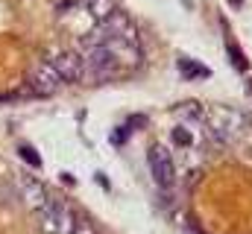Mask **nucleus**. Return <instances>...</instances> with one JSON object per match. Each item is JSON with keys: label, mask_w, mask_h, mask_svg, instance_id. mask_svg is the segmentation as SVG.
<instances>
[{"label": "nucleus", "mask_w": 252, "mask_h": 234, "mask_svg": "<svg viewBox=\"0 0 252 234\" xmlns=\"http://www.w3.org/2000/svg\"><path fill=\"white\" fill-rule=\"evenodd\" d=\"M121 67H124V61L118 58V53L109 44L82 47V73H79V82H85V85H103V82L115 79L121 73Z\"/></svg>", "instance_id": "nucleus-1"}, {"label": "nucleus", "mask_w": 252, "mask_h": 234, "mask_svg": "<svg viewBox=\"0 0 252 234\" xmlns=\"http://www.w3.org/2000/svg\"><path fill=\"white\" fill-rule=\"evenodd\" d=\"M202 117H205V129L217 141H235L247 129V115L232 106H208Z\"/></svg>", "instance_id": "nucleus-2"}, {"label": "nucleus", "mask_w": 252, "mask_h": 234, "mask_svg": "<svg viewBox=\"0 0 252 234\" xmlns=\"http://www.w3.org/2000/svg\"><path fill=\"white\" fill-rule=\"evenodd\" d=\"M147 155H150V173H153L156 187L173 190V184H176V161H173L170 149L164 144H153Z\"/></svg>", "instance_id": "nucleus-3"}, {"label": "nucleus", "mask_w": 252, "mask_h": 234, "mask_svg": "<svg viewBox=\"0 0 252 234\" xmlns=\"http://www.w3.org/2000/svg\"><path fill=\"white\" fill-rule=\"evenodd\" d=\"M38 226H41L44 234H70L76 223H73V214L64 202L50 199L44 205V211H38Z\"/></svg>", "instance_id": "nucleus-4"}, {"label": "nucleus", "mask_w": 252, "mask_h": 234, "mask_svg": "<svg viewBox=\"0 0 252 234\" xmlns=\"http://www.w3.org/2000/svg\"><path fill=\"white\" fill-rule=\"evenodd\" d=\"M27 82H30V88L38 94V97H53L59 88H62L64 82L59 79V73L47 64V61H38V64H32L30 67V76H27Z\"/></svg>", "instance_id": "nucleus-5"}, {"label": "nucleus", "mask_w": 252, "mask_h": 234, "mask_svg": "<svg viewBox=\"0 0 252 234\" xmlns=\"http://www.w3.org/2000/svg\"><path fill=\"white\" fill-rule=\"evenodd\" d=\"M47 64L59 73L64 85L67 82H79V73H82V56L73 53V50H56L47 56Z\"/></svg>", "instance_id": "nucleus-6"}, {"label": "nucleus", "mask_w": 252, "mask_h": 234, "mask_svg": "<svg viewBox=\"0 0 252 234\" xmlns=\"http://www.w3.org/2000/svg\"><path fill=\"white\" fill-rule=\"evenodd\" d=\"M18 190H21V199H24V205L30 208V211H44V205L50 202V196H47V190H44V184L38 181V178H32V176H21L18 178Z\"/></svg>", "instance_id": "nucleus-7"}, {"label": "nucleus", "mask_w": 252, "mask_h": 234, "mask_svg": "<svg viewBox=\"0 0 252 234\" xmlns=\"http://www.w3.org/2000/svg\"><path fill=\"white\" fill-rule=\"evenodd\" d=\"M85 6H88V12L94 15V21H106L109 15L118 12V3H115V0H85Z\"/></svg>", "instance_id": "nucleus-8"}, {"label": "nucleus", "mask_w": 252, "mask_h": 234, "mask_svg": "<svg viewBox=\"0 0 252 234\" xmlns=\"http://www.w3.org/2000/svg\"><path fill=\"white\" fill-rule=\"evenodd\" d=\"M179 70H182V76H185V79H205V76L211 73L205 64L190 61V58H179Z\"/></svg>", "instance_id": "nucleus-9"}, {"label": "nucleus", "mask_w": 252, "mask_h": 234, "mask_svg": "<svg viewBox=\"0 0 252 234\" xmlns=\"http://www.w3.org/2000/svg\"><path fill=\"white\" fill-rule=\"evenodd\" d=\"M18 155H21L30 167H41V155H38L32 146H21V149H18Z\"/></svg>", "instance_id": "nucleus-10"}, {"label": "nucleus", "mask_w": 252, "mask_h": 234, "mask_svg": "<svg viewBox=\"0 0 252 234\" xmlns=\"http://www.w3.org/2000/svg\"><path fill=\"white\" fill-rule=\"evenodd\" d=\"M173 141H176L179 146H190V144H193V138H190V132L185 126H176V129H173Z\"/></svg>", "instance_id": "nucleus-11"}, {"label": "nucleus", "mask_w": 252, "mask_h": 234, "mask_svg": "<svg viewBox=\"0 0 252 234\" xmlns=\"http://www.w3.org/2000/svg\"><path fill=\"white\" fill-rule=\"evenodd\" d=\"M70 234H94V229H91V226H73Z\"/></svg>", "instance_id": "nucleus-12"}, {"label": "nucleus", "mask_w": 252, "mask_h": 234, "mask_svg": "<svg viewBox=\"0 0 252 234\" xmlns=\"http://www.w3.org/2000/svg\"><path fill=\"white\" fill-rule=\"evenodd\" d=\"M232 3H235V6H241V0H232Z\"/></svg>", "instance_id": "nucleus-13"}]
</instances>
